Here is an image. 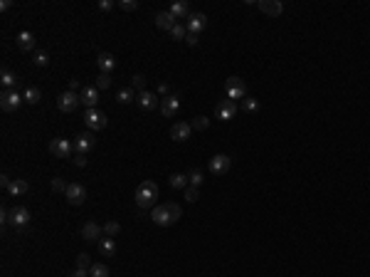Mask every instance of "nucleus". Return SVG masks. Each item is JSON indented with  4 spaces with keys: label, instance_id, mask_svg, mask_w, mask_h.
<instances>
[{
    "label": "nucleus",
    "instance_id": "nucleus-17",
    "mask_svg": "<svg viewBox=\"0 0 370 277\" xmlns=\"http://www.w3.org/2000/svg\"><path fill=\"white\" fill-rule=\"evenodd\" d=\"M257 5H259V10H262L264 15H269V17H279V15L284 12L281 0H259Z\"/></svg>",
    "mask_w": 370,
    "mask_h": 277
},
{
    "label": "nucleus",
    "instance_id": "nucleus-40",
    "mask_svg": "<svg viewBox=\"0 0 370 277\" xmlns=\"http://www.w3.org/2000/svg\"><path fill=\"white\" fill-rule=\"evenodd\" d=\"M67 188H69V183H64L62 178H52V191L54 193H67Z\"/></svg>",
    "mask_w": 370,
    "mask_h": 277
},
{
    "label": "nucleus",
    "instance_id": "nucleus-28",
    "mask_svg": "<svg viewBox=\"0 0 370 277\" xmlns=\"http://www.w3.org/2000/svg\"><path fill=\"white\" fill-rule=\"evenodd\" d=\"M0 82H2V87H5V89H15V87H17V77H15L10 69H2Z\"/></svg>",
    "mask_w": 370,
    "mask_h": 277
},
{
    "label": "nucleus",
    "instance_id": "nucleus-23",
    "mask_svg": "<svg viewBox=\"0 0 370 277\" xmlns=\"http://www.w3.org/2000/svg\"><path fill=\"white\" fill-rule=\"evenodd\" d=\"M176 25V17L168 12V10H163V12H158L156 15V27H161V30H168L171 32V27Z\"/></svg>",
    "mask_w": 370,
    "mask_h": 277
},
{
    "label": "nucleus",
    "instance_id": "nucleus-36",
    "mask_svg": "<svg viewBox=\"0 0 370 277\" xmlns=\"http://www.w3.org/2000/svg\"><path fill=\"white\" fill-rule=\"evenodd\" d=\"M131 87H134L139 94L146 92V77H143V74H134V77H131Z\"/></svg>",
    "mask_w": 370,
    "mask_h": 277
},
{
    "label": "nucleus",
    "instance_id": "nucleus-41",
    "mask_svg": "<svg viewBox=\"0 0 370 277\" xmlns=\"http://www.w3.org/2000/svg\"><path fill=\"white\" fill-rule=\"evenodd\" d=\"M197 198H200V191H197L195 186H187V188H185V201H187V203H195Z\"/></svg>",
    "mask_w": 370,
    "mask_h": 277
},
{
    "label": "nucleus",
    "instance_id": "nucleus-9",
    "mask_svg": "<svg viewBox=\"0 0 370 277\" xmlns=\"http://www.w3.org/2000/svg\"><path fill=\"white\" fill-rule=\"evenodd\" d=\"M49 151L54 156H59V159H69L74 154V144L69 139H52L49 141Z\"/></svg>",
    "mask_w": 370,
    "mask_h": 277
},
{
    "label": "nucleus",
    "instance_id": "nucleus-10",
    "mask_svg": "<svg viewBox=\"0 0 370 277\" xmlns=\"http://www.w3.org/2000/svg\"><path fill=\"white\" fill-rule=\"evenodd\" d=\"M230 166H232V159H230L227 154H217V156H212L210 164H207V168H210L215 176H225V173L230 171Z\"/></svg>",
    "mask_w": 370,
    "mask_h": 277
},
{
    "label": "nucleus",
    "instance_id": "nucleus-45",
    "mask_svg": "<svg viewBox=\"0 0 370 277\" xmlns=\"http://www.w3.org/2000/svg\"><path fill=\"white\" fill-rule=\"evenodd\" d=\"M74 164H77L79 168H84V166H87V156H77V159H74Z\"/></svg>",
    "mask_w": 370,
    "mask_h": 277
},
{
    "label": "nucleus",
    "instance_id": "nucleus-35",
    "mask_svg": "<svg viewBox=\"0 0 370 277\" xmlns=\"http://www.w3.org/2000/svg\"><path fill=\"white\" fill-rule=\"evenodd\" d=\"M171 37H173V40H185V37H187V27L181 25V22H176V25L171 27Z\"/></svg>",
    "mask_w": 370,
    "mask_h": 277
},
{
    "label": "nucleus",
    "instance_id": "nucleus-15",
    "mask_svg": "<svg viewBox=\"0 0 370 277\" xmlns=\"http://www.w3.org/2000/svg\"><path fill=\"white\" fill-rule=\"evenodd\" d=\"M15 42H17V47L22 50V52H35L37 47V40H35V35L30 32V30H22V32H17V37H15Z\"/></svg>",
    "mask_w": 370,
    "mask_h": 277
},
{
    "label": "nucleus",
    "instance_id": "nucleus-6",
    "mask_svg": "<svg viewBox=\"0 0 370 277\" xmlns=\"http://www.w3.org/2000/svg\"><path fill=\"white\" fill-rule=\"evenodd\" d=\"M84 121H87V129L89 131H101V129H106V114L104 111H99V109H87V114H84Z\"/></svg>",
    "mask_w": 370,
    "mask_h": 277
},
{
    "label": "nucleus",
    "instance_id": "nucleus-48",
    "mask_svg": "<svg viewBox=\"0 0 370 277\" xmlns=\"http://www.w3.org/2000/svg\"><path fill=\"white\" fill-rule=\"evenodd\" d=\"M79 89V79H69V92H77Z\"/></svg>",
    "mask_w": 370,
    "mask_h": 277
},
{
    "label": "nucleus",
    "instance_id": "nucleus-37",
    "mask_svg": "<svg viewBox=\"0 0 370 277\" xmlns=\"http://www.w3.org/2000/svg\"><path fill=\"white\" fill-rule=\"evenodd\" d=\"M242 109L252 114V111H257V109H259V102H257L254 97H244V99H242Z\"/></svg>",
    "mask_w": 370,
    "mask_h": 277
},
{
    "label": "nucleus",
    "instance_id": "nucleus-27",
    "mask_svg": "<svg viewBox=\"0 0 370 277\" xmlns=\"http://www.w3.org/2000/svg\"><path fill=\"white\" fill-rule=\"evenodd\" d=\"M168 183H171V188H187L190 186V181H187V173H173L171 178H168Z\"/></svg>",
    "mask_w": 370,
    "mask_h": 277
},
{
    "label": "nucleus",
    "instance_id": "nucleus-29",
    "mask_svg": "<svg viewBox=\"0 0 370 277\" xmlns=\"http://www.w3.org/2000/svg\"><path fill=\"white\" fill-rule=\"evenodd\" d=\"M22 99H25L27 104H37V102L42 99V92H40L37 87H27V89H25V94H22Z\"/></svg>",
    "mask_w": 370,
    "mask_h": 277
},
{
    "label": "nucleus",
    "instance_id": "nucleus-46",
    "mask_svg": "<svg viewBox=\"0 0 370 277\" xmlns=\"http://www.w3.org/2000/svg\"><path fill=\"white\" fill-rule=\"evenodd\" d=\"M72 277H89V270H79V268H77V270L72 273Z\"/></svg>",
    "mask_w": 370,
    "mask_h": 277
},
{
    "label": "nucleus",
    "instance_id": "nucleus-4",
    "mask_svg": "<svg viewBox=\"0 0 370 277\" xmlns=\"http://www.w3.org/2000/svg\"><path fill=\"white\" fill-rule=\"evenodd\" d=\"M79 102H82V94L67 89V92H62V94L57 97V109L64 111V114H69V111H74V109L79 107Z\"/></svg>",
    "mask_w": 370,
    "mask_h": 277
},
{
    "label": "nucleus",
    "instance_id": "nucleus-14",
    "mask_svg": "<svg viewBox=\"0 0 370 277\" xmlns=\"http://www.w3.org/2000/svg\"><path fill=\"white\" fill-rule=\"evenodd\" d=\"M190 134H192V124H187V121H176L171 126V139L173 141H187Z\"/></svg>",
    "mask_w": 370,
    "mask_h": 277
},
{
    "label": "nucleus",
    "instance_id": "nucleus-3",
    "mask_svg": "<svg viewBox=\"0 0 370 277\" xmlns=\"http://www.w3.org/2000/svg\"><path fill=\"white\" fill-rule=\"evenodd\" d=\"M225 94L230 102H237V99H244L247 97V84L242 77H227L225 82Z\"/></svg>",
    "mask_w": 370,
    "mask_h": 277
},
{
    "label": "nucleus",
    "instance_id": "nucleus-34",
    "mask_svg": "<svg viewBox=\"0 0 370 277\" xmlns=\"http://www.w3.org/2000/svg\"><path fill=\"white\" fill-rule=\"evenodd\" d=\"M119 233H121V225H119L116 221H109V223L104 225V235H106V238H116Z\"/></svg>",
    "mask_w": 370,
    "mask_h": 277
},
{
    "label": "nucleus",
    "instance_id": "nucleus-25",
    "mask_svg": "<svg viewBox=\"0 0 370 277\" xmlns=\"http://www.w3.org/2000/svg\"><path fill=\"white\" fill-rule=\"evenodd\" d=\"M99 250H101L104 258H114V255H116V243H114V238H101V240H99Z\"/></svg>",
    "mask_w": 370,
    "mask_h": 277
},
{
    "label": "nucleus",
    "instance_id": "nucleus-38",
    "mask_svg": "<svg viewBox=\"0 0 370 277\" xmlns=\"http://www.w3.org/2000/svg\"><path fill=\"white\" fill-rule=\"evenodd\" d=\"M207 126H210V119H207V116H195V119H192V129H195V131H205Z\"/></svg>",
    "mask_w": 370,
    "mask_h": 277
},
{
    "label": "nucleus",
    "instance_id": "nucleus-2",
    "mask_svg": "<svg viewBox=\"0 0 370 277\" xmlns=\"http://www.w3.org/2000/svg\"><path fill=\"white\" fill-rule=\"evenodd\" d=\"M156 198H158V186L153 183V181H143L139 188H136V196H134V201H136V206L139 208H156L153 203H156Z\"/></svg>",
    "mask_w": 370,
    "mask_h": 277
},
{
    "label": "nucleus",
    "instance_id": "nucleus-47",
    "mask_svg": "<svg viewBox=\"0 0 370 277\" xmlns=\"http://www.w3.org/2000/svg\"><path fill=\"white\" fill-rule=\"evenodd\" d=\"M10 7H12V0H2V2H0V10H2V12L10 10Z\"/></svg>",
    "mask_w": 370,
    "mask_h": 277
},
{
    "label": "nucleus",
    "instance_id": "nucleus-44",
    "mask_svg": "<svg viewBox=\"0 0 370 277\" xmlns=\"http://www.w3.org/2000/svg\"><path fill=\"white\" fill-rule=\"evenodd\" d=\"M185 42H187L190 47H195V45L200 42V37H197V35H190V32H187V37H185Z\"/></svg>",
    "mask_w": 370,
    "mask_h": 277
},
{
    "label": "nucleus",
    "instance_id": "nucleus-19",
    "mask_svg": "<svg viewBox=\"0 0 370 277\" xmlns=\"http://www.w3.org/2000/svg\"><path fill=\"white\" fill-rule=\"evenodd\" d=\"M234 114H237V104L234 102L225 99V102L217 104V119L220 121H230V119H234Z\"/></svg>",
    "mask_w": 370,
    "mask_h": 277
},
{
    "label": "nucleus",
    "instance_id": "nucleus-42",
    "mask_svg": "<svg viewBox=\"0 0 370 277\" xmlns=\"http://www.w3.org/2000/svg\"><path fill=\"white\" fill-rule=\"evenodd\" d=\"M119 7L131 12V10H136V7H139V2H136V0H121V2H119Z\"/></svg>",
    "mask_w": 370,
    "mask_h": 277
},
{
    "label": "nucleus",
    "instance_id": "nucleus-31",
    "mask_svg": "<svg viewBox=\"0 0 370 277\" xmlns=\"http://www.w3.org/2000/svg\"><path fill=\"white\" fill-rule=\"evenodd\" d=\"M94 87L101 92V89H109L111 87V74H106V72H99V77L94 79Z\"/></svg>",
    "mask_w": 370,
    "mask_h": 277
},
{
    "label": "nucleus",
    "instance_id": "nucleus-20",
    "mask_svg": "<svg viewBox=\"0 0 370 277\" xmlns=\"http://www.w3.org/2000/svg\"><path fill=\"white\" fill-rule=\"evenodd\" d=\"M96 64H99L101 72L111 74L114 67H116V59H114V55H109V52H99V55H96Z\"/></svg>",
    "mask_w": 370,
    "mask_h": 277
},
{
    "label": "nucleus",
    "instance_id": "nucleus-43",
    "mask_svg": "<svg viewBox=\"0 0 370 277\" xmlns=\"http://www.w3.org/2000/svg\"><path fill=\"white\" fill-rule=\"evenodd\" d=\"M114 0H99V10H104V12H109V10H114Z\"/></svg>",
    "mask_w": 370,
    "mask_h": 277
},
{
    "label": "nucleus",
    "instance_id": "nucleus-11",
    "mask_svg": "<svg viewBox=\"0 0 370 277\" xmlns=\"http://www.w3.org/2000/svg\"><path fill=\"white\" fill-rule=\"evenodd\" d=\"M161 114L166 116V119H173L176 114H178V109H181V99L176 97V94H168V97H163L161 99Z\"/></svg>",
    "mask_w": 370,
    "mask_h": 277
},
{
    "label": "nucleus",
    "instance_id": "nucleus-7",
    "mask_svg": "<svg viewBox=\"0 0 370 277\" xmlns=\"http://www.w3.org/2000/svg\"><path fill=\"white\" fill-rule=\"evenodd\" d=\"M30 221H32V213L25 206H15L7 216V225H12V228H25Z\"/></svg>",
    "mask_w": 370,
    "mask_h": 277
},
{
    "label": "nucleus",
    "instance_id": "nucleus-8",
    "mask_svg": "<svg viewBox=\"0 0 370 277\" xmlns=\"http://www.w3.org/2000/svg\"><path fill=\"white\" fill-rule=\"evenodd\" d=\"M94 144H96L94 131H84V134H79V136L74 139V154H77V156H87V154L94 149Z\"/></svg>",
    "mask_w": 370,
    "mask_h": 277
},
{
    "label": "nucleus",
    "instance_id": "nucleus-1",
    "mask_svg": "<svg viewBox=\"0 0 370 277\" xmlns=\"http://www.w3.org/2000/svg\"><path fill=\"white\" fill-rule=\"evenodd\" d=\"M181 216H183V208L178 203H163V206H156L151 211V221L156 225H161V228H168V225L178 223Z\"/></svg>",
    "mask_w": 370,
    "mask_h": 277
},
{
    "label": "nucleus",
    "instance_id": "nucleus-33",
    "mask_svg": "<svg viewBox=\"0 0 370 277\" xmlns=\"http://www.w3.org/2000/svg\"><path fill=\"white\" fill-rule=\"evenodd\" d=\"M187 181H190V186L200 188V183L205 181V178H202V171H200V168H192V171H187Z\"/></svg>",
    "mask_w": 370,
    "mask_h": 277
},
{
    "label": "nucleus",
    "instance_id": "nucleus-26",
    "mask_svg": "<svg viewBox=\"0 0 370 277\" xmlns=\"http://www.w3.org/2000/svg\"><path fill=\"white\" fill-rule=\"evenodd\" d=\"M27 191H30V183L22 181V178H15V181L10 183V188H7L10 196H22V193H27Z\"/></svg>",
    "mask_w": 370,
    "mask_h": 277
},
{
    "label": "nucleus",
    "instance_id": "nucleus-24",
    "mask_svg": "<svg viewBox=\"0 0 370 277\" xmlns=\"http://www.w3.org/2000/svg\"><path fill=\"white\" fill-rule=\"evenodd\" d=\"M136 97H139V92L134 87H124V89L116 92V102L119 104H131V102H136Z\"/></svg>",
    "mask_w": 370,
    "mask_h": 277
},
{
    "label": "nucleus",
    "instance_id": "nucleus-21",
    "mask_svg": "<svg viewBox=\"0 0 370 277\" xmlns=\"http://www.w3.org/2000/svg\"><path fill=\"white\" fill-rule=\"evenodd\" d=\"M99 102V89L96 87H84L82 89V104H87V109H96Z\"/></svg>",
    "mask_w": 370,
    "mask_h": 277
},
{
    "label": "nucleus",
    "instance_id": "nucleus-22",
    "mask_svg": "<svg viewBox=\"0 0 370 277\" xmlns=\"http://www.w3.org/2000/svg\"><path fill=\"white\" fill-rule=\"evenodd\" d=\"M168 12H171L176 20H181V17L187 20V17H190V5H187L185 0H178V2H173V5L168 7Z\"/></svg>",
    "mask_w": 370,
    "mask_h": 277
},
{
    "label": "nucleus",
    "instance_id": "nucleus-32",
    "mask_svg": "<svg viewBox=\"0 0 370 277\" xmlns=\"http://www.w3.org/2000/svg\"><path fill=\"white\" fill-rule=\"evenodd\" d=\"M89 277H109V268L104 263H94L89 268Z\"/></svg>",
    "mask_w": 370,
    "mask_h": 277
},
{
    "label": "nucleus",
    "instance_id": "nucleus-5",
    "mask_svg": "<svg viewBox=\"0 0 370 277\" xmlns=\"http://www.w3.org/2000/svg\"><path fill=\"white\" fill-rule=\"evenodd\" d=\"M22 102H25V99H22L15 89H5V92L0 94V109L7 111V114H10V111H17Z\"/></svg>",
    "mask_w": 370,
    "mask_h": 277
},
{
    "label": "nucleus",
    "instance_id": "nucleus-18",
    "mask_svg": "<svg viewBox=\"0 0 370 277\" xmlns=\"http://www.w3.org/2000/svg\"><path fill=\"white\" fill-rule=\"evenodd\" d=\"M136 104L141 107V109H146V111H151V109H156V107H161V99L153 94V92H141L139 97H136Z\"/></svg>",
    "mask_w": 370,
    "mask_h": 277
},
{
    "label": "nucleus",
    "instance_id": "nucleus-39",
    "mask_svg": "<svg viewBox=\"0 0 370 277\" xmlns=\"http://www.w3.org/2000/svg\"><path fill=\"white\" fill-rule=\"evenodd\" d=\"M92 265H94V263H92V258H89L87 253H82V255L77 258V268H79V270H89Z\"/></svg>",
    "mask_w": 370,
    "mask_h": 277
},
{
    "label": "nucleus",
    "instance_id": "nucleus-12",
    "mask_svg": "<svg viewBox=\"0 0 370 277\" xmlns=\"http://www.w3.org/2000/svg\"><path fill=\"white\" fill-rule=\"evenodd\" d=\"M67 201L72 203V206H82L84 201H87V188L82 186V183H69V188H67Z\"/></svg>",
    "mask_w": 370,
    "mask_h": 277
},
{
    "label": "nucleus",
    "instance_id": "nucleus-49",
    "mask_svg": "<svg viewBox=\"0 0 370 277\" xmlns=\"http://www.w3.org/2000/svg\"><path fill=\"white\" fill-rule=\"evenodd\" d=\"M158 92H161V94H166V97H168V84H166V82H161V84H158Z\"/></svg>",
    "mask_w": 370,
    "mask_h": 277
},
{
    "label": "nucleus",
    "instance_id": "nucleus-30",
    "mask_svg": "<svg viewBox=\"0 0 370 277\" xmlns=\"http://www.w3.org/2000/svg\"><path fill=\"white\" fill-rule=\"evenodd\" d=\"M32 62H35L37 67H47V64H49V55H47L45 50H35V52H32Z\"/></svg>",
    "mask_w": 370,
    "mask_h": 277
},
{
    "label": "nucleus",
    "instance_id": "nucleus-16",
    "mask_svg": "<svg viewBox=\"0 0 370 277\" xmlns=\"http://www.w3.org/2000/svg\"><path fill=\"white\" fill-rule=\"evenodd\" d=\"M101 235H104V228H101V225H96L94 221H89V223H84V225H82V238H84L87 243L101 240Z\"/></svg>",
    "mask_w": 370,
    "mask_h": 277
},
{
    "label": "nucleus",
    "instance_id": "nucleus-13",
    "mask_svg": "<svg viewBox=\"0 0 370 277\" xmlns=\"http://www.w3.org/2000/svg\"><path fill=\"white\" fill-rule=\"evenodd\" d=\"M205 25H207L205 12H190V17L185 20V27H187L190 35H197L200 30H205Z\"/></svg>",
    "mask_w": 370,
    "mask_h": 277
}]
</instances>
